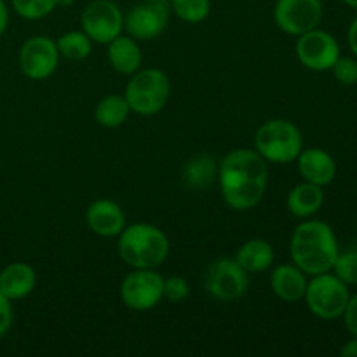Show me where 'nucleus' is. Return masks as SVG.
Returning <instances> with one entry per match:
<instances>
[{"mask_svg":"<svg viewBox=\"0 0 357 357\" xmlns=\"http://www.w3.org/2000/svg\"><path fill=\"white\" fill-rule=\"evenodd\" d=\"M7 24H9V9H7L6 2L0 0V37L7 30Z\"/></svg>","mask_w":357,"mask_h":357,"instance_id":"33","label":"nucleus"},{"mask_svg":"<svg viewBox=\"0 0 357 357\" xmlns=\"http://www.w3.org/2000/svg\"><path fill=\"white\" fill-rule=\"evenodd\" d=\"M37 286V272L24 261H14L0 271V293L10 302L23 300Z\"/></svg>","mask_w":357,"mask_h":357,"instance_id":"17","label":"nucleus"},{"mask_svg":"<svg viewBox=\"0 0 357 357\" xmlns=\"http://www.w3.org/2000/svg\"><path fill=\"white\" fill-rule=\"evenodd\" d=\"M267 164L255 149H234L220 160V192L230 209L250 211L264 201L268 185Z\"/></svg>","mask_w":357,"mask_h":357,"instance_id":"1","label":"nucleus"},{"mask_svg":"<svg viewBox=\"0 0 357 357\" xmlns=\"http://www.w3.org/2000/svg\"><path fill=\"white\" fill-rule=\"evenodd\" d=\"M59 56L68 61H84L93 51V40L82 30H72L63 33L56 40Z\"/></svg>","mask_w":357,"mask_h":357,"instance_id":"23","label":"nucleus"},{"mask_svg":"<svg viewBox=\"0 0 357 357\" xmlns=\"http://www.w3.org/2000/svg\"><path fill=\"white\" fill-rule=\"evenodd\" d=\"M59 51L56 40L47 35L30 37L20 49V68L31 80H45L56 72L59 65Z\"/></svg>","mask_w":357,"mask_h":357,"instance_id":"11","label":"nucleus"},{"mask_svg":"<svg viewBox=\"0 0 357 357\" xmlns=\"http://www.w3.org/2000/svg\"><path fill=\"white\" fill-rule=\"evenodd\" d=\"M75 0H59V6L61 7H72Z\"/></svg>","mask_w":357,"mask_h":357,"instance_id":"35","label":"nucleus"},{"mask_svg":"<svg viewBox=\"0 0 357 357\" xmlns=\"http://www.w3.org/2000/svg\"><path fill=\"white\" fill-rule=\"evenodd\" d=\"M248 272L236 258H220L208 267L204 275V288L209 296L218 302H234L246 293L250 286Z\"/></svg>","mask_w":357,"mask_h":357,"instance_id":"9","label":"nucleus"},{"mask_svg":"<svg viewBox=\"0 0 357 357\" xmlns=\"http://www.w3.org/2000/svg\"><path fill=\"white\" fill-rule=\"evenodd\" d=\"M274 248L265 239H250L237 250L236 261L248 274H260L274 264Z\"/></svg>","mask_w":357,"mask_h":357,"instance_id":"20","label":"nucleus"},{"mask_svg":"<svg viewBox=\"0 0 357 357\" xmlns=\"http://www.w3.org/2000/svg\"><path fill=\"white\" fill-rule=\"evenodd\" d=\"M107 45L108 63L117 73L131 77L132 73L142 68L143 54L136 38L129 37V35H119Z\"/></svg>","mask_w":357,"mask_h":357,"instance_id":"18","label":"nucleus"},{"mask_svg":"<svg viewBox=\"0 0 357 357\" xmlns=\"http://www.w3.org/2000/svg\"><path fill=\"white\" fill-rule=\"evenodd\" d=\"M323 20L321 0H278L274 6V21L278 28L291 37L319 26Z\"/></svg>","mask_w":357,"mask_h":357,"instance_id":"12","label":"nucleus"},{"mask_svg":"<svg viewBox=\"0 0 357 357\" xmlns=\"http://www.w3.org/2000/svg\"><path fill=\"white\" fill-rule=\"evenodd\" d=\"M153 2H167V0H153Z\"/></svg>","mask_w":357,"mask_h":357,"instance_id":"36","label":"nucleus"},{"mask_svg":"<svg viewBox=\"0 0 357 357\" xmlns=\"http://www.w3.org/2000/svg\"><path fill=\"white\" fill-rule=\"evenodd\" d=\"M340 248L333 229L323 220H302L289 239V258L309 278L331 272Z\"/></svg>","mask_w":357,"mask_h":357,"instance_id":"2","label":"nucleus"},{"mask_svg":"<svg viewBox=\"0 0 357 357\" xmlns=\"http://www.w3.org/2000/svg\"><path fill=\"white\" fill-rule=\"evenodd\" d=\"M17 16L24 20H42L59 7V0H10Z\"/></svg>","mask_w":357,"mask_h":357,"instance_id":"25","label":"nucleus"},{"mask_svg":"<svg viewBox=\"0 0 357 357\" xmlns=\"http://www.w3.org/2000/svg\"><path fill=\"white\" fill-rule=\"evenodd\" d=\"M131 108L126 101L124 94H108L101 98L100 103L94 108V121L107 129L121 128L128 121Z\"/></svg>","mask_w":357,"mask_h":357,"instance_id":"22","label":"nucleus"},{"mask_svg":"<svg viewBox=\"0 0 357 357\" xmlns=\"http://www.w3.org/2000/svg\"><path fill=\"white\" fill-rule=\"evenodd\" d=\"M171 96V80L160 68H139L129 79L124 98L132 114L152 117L166 108Z\"/></svg>","mask_w":357,"mask_h":357,"instance_id":"4","label":"nucleus"},{"mask_svg":"<svg viewBox=\"0 0 357 357\" xmlns=\"http://www.w3.org/2000/svg\"><path fill=\"white\" fill-rule=\"evenodd\" d=\"M324 204V190L319 185L302 181L289 190L286 206L295 218L307 220L316 216Z\"/></svg>","mask_w":357,"mask_h":357,"instance_id":"19","label":"nucleus"},{"mask_svg":"<svg viewBox=\"0 0 357 357\" xmlns=\"http://www.w3.org/2000/svg\"><path fill=\"white\" fill-rule=\"evenodd\" d=\"M183 183L190 190H208L218 180V162L211 155H197L183 169Z\"/></svg>","mask_w":357,"mask_h":357,"instance_id":"21","label":"nucleus"},{"mask_svg":"<svg viewBox=\"0 0 357 357\" xmlns=\"http://www.w3.org/2000/svg\"><path fill=\"white\" fill-rule=\"evenodd\" d=\"M347 44H349V49L352 51V54L357 58V16L352 20L351 26H349V31H347Z\"/></svg>","mask_w":357,"mask_h":357,"instance_id":"31","label":"nucleus"},{"mask_svg":"<svg viewBox=\"0 0 357 357\" xmlns=\"http://www.w3.org/2000/svg\"><path fill=\"white\" fill-rule=\"evenodd\" d=\"M190 295V286L187 279L181 275H171L164 278V298L171 303H180L188 298Z\"/></svg>","mask_w":357,"mask_h":357,"instance_id":"27","label":"nucleus"},{"mask_svg":"<svg viewBox=\"0 0 357 357\" xmlns=\"http://www.w3.org/2000/svg\"><path fill=\"white\" fill-rule=\"evenodd\" d=\"M169 9L185 23H202L211 13V0H167Z\"/></svg>","mask_w":357,"mask_h":357,"instance_id":"24","label":"nucleus"},{"mask_svg":"<svg viewBox=\"0 0 357 357\" xmlns=\"http://www.w3.org/2000/svg\"><path fill=\"white\" fill-rule=\"evenodd\" d=\"M335 79L344 86H354L357 84V58L340 56L331 68Z\"/></svg>","mask_w":357,"mask_h":357,"instance_id":"28","label":"nucleus"},{"mask_svg":"<svg viewBox=\"0 0 357 357\" xmlns=\"http://www.w3.org/2000/svg\"><path fill=\"white\" fill-rule=\"evenodd\" d=\"M121 298L135 312L155 309L164 300V278L157 268H132L122 279Z\"/></svg>","mask_w":357,"mask_h":357,"instance_id":"7","label":"nucleus"},{"mask_svg":"<svg viewBox=\"0 0 357 357\" xmlns=\"http://www.w3.org/2000/svg\"><path fill=\"white\" fill-rule=\"evenodd\" d=\"M86 223L96 236L110 239L119 237L126 227V215L121 206L112 199H96L87 206Z\"/></svg>","mask_w":357,"mask_h":357,"instance_id":"14","label":"nucleus"},{"mask_svg":"<svg viewBox=\"0 0 357 357\" xmlns=\"http://www.w3.org/2000/svg\"><path fill=\"white\" fill-rule=\"evenodd\" d=\"M169 239L152 223L126 225L119 234V257L131 268H157L169 255Z\"/></svg>","mask_w":357,"mask_h":357,"instance_id":"3","label":"nucleus"},{"mask_svg":"<svg viewBox=\"0 0 357 357\" xmlns=\"http://www.w3.org/2000/svg\"><path fill=\"white\" fill-rule=\"evenodd\" d=\"M342 2H344L345 6L352 7V9H356V10H357V0H342Z\"/></svg>","mask_w":357,"mask_h":357,"instance_id":"34","label":"nucleus"},{"mask_svg":"<svg viewBox=\"0 0 357 357\" xmlns=\"http://www.w3.org/2000/svg\"><path fill=\"white\" fill-rule=\"evenodd\" d=\"M303 149V135L288 119H271L255 132V150L272 164L295 162Z\"/></svg>","mask_w":357,"mask_h":357,"instance_id":"5","label":"nucleus"},{"mask_svg":"<svg viewBox=\"0 0 357 357\" xmlns=\"http://www.w3.org/2000/svg\"><path fill=\"white\" fill-rule=\"evenodd\" d=\"M351 298V289L333 272L312 275L303 300L312 316L321 321H337L344 316Z\"/></svg>","mask_w":357,"mask_h":357,"instance_id":"6","label":"nucleus"},{"mask_svg":"<svg viewBox=\"0 0 357 357\" xmlns=\"http://www.w3.org/2000/svg\"><path fill=\"white\" fill-rule=\"evenodd\" d=\"M296 167L303 181L319 185V187H328L333 183L337 176V162L333 155L324 149H302V152L296 157Z\"/></svg>","mask_w":357,"mask_h":357,"instance_id":"15","label":"nucleus"},{"mask_svg":"<svg viewBox=\"0 0 357 357\" xmlns=\"http://www.w3.org/2000/svg\"><path fill=\"white\" fill-rule=\"evenodd\" d=\"M295 52L300 65L312 72H328L342 56L337 38L319 26L296 37Z\"/></svg>","mask_w":357,"mask_h":357,"instance_id":"10","label":"nucleus"},{"mask_svg":"<svg viewBox=\"0 0 357 357\" xmlns=\"http://www.w3.org/2000/svg\"><path fill=\"white\" fill-rule=\"evenodd\" d=\"M342 319H344L349 335L357 338V293L356 295H351V298H349V303L345 307V312L342 316Z\"/></svg>","mask_w":357,"mask_h":357,"instance_id":"29","label":"nucleus"},{"mask_svg":"<svg viewBox=\"0 0 357 357\" xmlns=\"http://www.w3.org/2000/svg\"><path fill=\"white\" fill-rule=\"evenodd\" d=\"M169 3L143 0L124 16V30L136 40H152L166 30L169 23Z\"/></svg>","mask_w":357,"mask_h":357,"instance_id":"13","label":"nucleus"},{"mask_svg":"<svg viewBox=\"0 0 357 357\" xmlns=\"http://www.w3.org/2000/svg\"><path fill=\"white\" fill-rule=\"evenodd\" d=\"M82 31L94 44H110L124 31V14L114 0H93L80 16Z\"/></svg>","mask_w":357,"mask_h":357,"instance_id":"8","label":"nucleus"},{"mask_svg":"<svg viewBox=\"0 0 357 357\" xmlns=\"http://www.w3.org/2000/svg\"><path fill=\"white\" fill-rule=\"evenodd\" d=\"M331 272L340 279L342 282L351 288L357 286V251H344L338 253L337 260H335Z\"/></svg>","mask_w":357,"mask_h":357,"instance_id":"26","label":"nucleus"},{"mask_svg":"<svg viewBox=\"0 0 357 357\" xmlns=\"http://www.w3.org/2000/svg\"><path fill=\"white\" fill-rule=\"evenodd\" d=\"M10 324H13V307H10V300H7L0 293V337H3L10 330Z\"/></svg>","mask_w":357,"mask_h":357,"instance_id":"30","label":"nucleus"},{"mask_svg":"<svg viewBox=\"0 0 357 357\" xmlns=\"http://www.w3.org/2000/svg\"><path fill=\"white\" fill-rule=\"evenodd\" d=\"M309 284V275L300 271L295 264H282L271 274V289L278 298L286 303L303 300Z\"/></svg>","mask_w":357,"mask_h":357,"instance_id":"16","label":"nucleus"},{"mask_svg":"<svg viewBox=\"0 0 357 357\" xmlns=\"http://www.w3.org/2000/svg\"><path fill=\"white\" fill-rule=\"evenodd\" d=\"M340 356H344V357H357V338L351 337V340H347L344 345H342Z\"/></svg>","mask_w":357,"mask_h":357,"instance_id":"32","label":"nucleus"}]
</instances>
